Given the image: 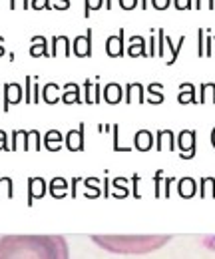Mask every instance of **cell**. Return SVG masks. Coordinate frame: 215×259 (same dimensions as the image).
I'll use <instances>...</instances> for the list:
<instances>
[{
    "instance_id": "obj_26",
    "label": "cell",
    "mask_w": 215,
    "mask_h": 259,
    "mask_svg": "<svg viewBox=\"0 0 215 259\" xmlns=\"http://www.w3.org/2000/svg\"><path fill=\"white\" fill-rule=\"evenodd\" d=\"M106 4V0H84V18H90L94 10H100Z\"/></svg>"
},
{
    "instance_id": "obj_22",
    "label": "cell",
    "mask_w": 215,
    "mask_h": 259,
    "mask_svg": "<svg viewBox=\"0 0 215 259\" xmlns=\"http://www.w3.org/2000/svg\"><path fill=\"white\" fill-rule=\"evenodd\" d=\"M178 190H180V194L184 195V197H191V195L195 194V190H197V184L191 178H182L180 184H178Z\"/></svg>"
},
{
    "instance_id": "obj_21",
    "label": "cell",
    "mask_w": 215,
    "mask_h": 259,
    "mask_svg": "<svg viewBox=\"0 0 215 259\" xmlns=\"http://www.w3.org/2000/svg\"><path fill=\"white\" fill-rule=\"evenodd\" d=\"M28 188H30V203L32 199H34V195L36 197H42L44 192H46V184H44L42 178H30L28 180Z\"/></svg>"
},
{
    "instance_id": "obj_16",
    "label": "cell",
    "mask_w": 215,
    "mask_h": 259,
    "mask_svg": "<svg viewBox=\"0 0 215 259\" xmlns=\"http://www.w3.org/2000/svg\"><path fill=\"white\" fill-rule=\"evenodd\" d=\"M62 102L64 104H80L82 102V98H80V86L74 84V82L66 84L62 88Z\"/></svg>"
},
{
    "instance_id": "obj_29",
    "label": "cell",
    "mask_w": 215,
    "mask_h": 259,
    "mask_svg": "<svg viewBox=\"0 0 215 259\" xmlns=\"http://www.w3.org/2000/svg\"><path fill=\"white\" fill-rule=\"evenodd\" d=\"M157 54V30H152L150 36V48H148V56H155Z\"/></svg>"
},
{
    "instance_id": "obj_12",
    "label": "cell",
    "mask_w": 215,
    "mask_h": 259,
    "mask_svg": "<svg viewBox=\"0 0 215 259\" xmlns=\"http://www.w3.org/2000/svg\"><path fill=\"white\" fill-rule=\"evenodd\" d=\"M134 146H136L140 152H150L152 146H154V136H152V132L140 130V132L134 136Z\"/></svg>"
},
{
    "instance_id": "obj_17",
    "label": "cell",
    "mask_w": 215,
    "mask_h": 259,
    "mask_svg": "<svg viewBox=\"0 0 215 259\" xmlns=\"http://www.w3.org/2000/svg\"><path fill=\"white\" fill-rule=\"evenodd\" d=\"M102 96H104V100H106L108 104H118V102L123 98L122 86L112 82V84H108V86L104 88V94H102Z\"/></svg>"
},
{
    "instance_id": "obj_39",
    "label": "cell",
    "mask_w": 215,
    "mask_h": 259,
    "mask_svg": "<svg viewBox=\"0 0 215 259\" xmlns=\"http://www.w3.org/2000/svg\"><path fill=\"white\" fill-rule=\"evenodd\" d=\"M0 56H4V38L0 36Z\"/></svg>"
},
{
    "instance_id": "obj_42",
    "label": "cell",
    "mask_w": 215,
    "mask_h": 259,
    "mask_svg": "<svg viewBox=\"0 0 215 259\" xmlns=\"http://www.w3.org/2000/svg\"><path fill=\"white\" fill-rule=\"evenodd\" d=\"M213 56H215V34H213Z\"/></svg>"
},
{
    "instance_id": "obj_7",
    "label": "cell",
    "mask_w": 215,
    "mask_h": 259,
    "mask_svg": "<svg viewBox=\"0 0 215 259\" xmlns=\"http://www.w3.org/2000/svg\"><path fill=\"white\" fill-rule=\"evenodd\" d=\"M184 40H185V36H182V38H180V44L176 46V44L171 42V38L165 34V38H163V46H165L163 58H165V64H174V62L178 60V54H180V50H182V46H184Z\"/></svg>"
},
{
    "instance_id": "obj_10",
    "label": "cell",
    "mask_w": 215,
    "mask_h": 259,
    "mask_svg": "<svg viewBox=\"0 0 215 259\" xmlns=\"http://www.w3.org/2000/svg\"><path fill=\"white\" fill-rule=\"evenodd\" d=\"M127 56H148V50H146V40L144 36H132L130 42H127V48H125Z\"/></svg>"
},
{
    "instance_id": "obj_28",
    "label": "cell",
    "mask_w": 215,
    "mask_h": 259,
    "mask_svg": "<svg viewBox=\"0 0 215 259\" xmlns=\"http://www.w3.org/2000/svg\"><path fill=\"white\" fill-rule=\"evenodd\" d=\"M30 8H34V10H52V0H30Z\"/></svg>"
},
{
    "instance_id": "obj_36",
    "label": "cell",
    "mask_w": 215,
    "mask_h": 259,
    "mask_svg": "<svg viewBox=\"0 0 215 259\" xmlns=\"http://www.w3.org/2000/svg\"><path fill=\"white\" fill-rule=\"evenodd\" d=\"M52 6L56 10H68L70 8V0H52Z\"/></svg>"
},
{
    "instance_id": "obj_35",
    "label": "cell",
    "mask_w": 215,
    "mask_h": 259,
    "mask_svg": "<svg viewBox=\"0 0 215 259\" xmlns=\"http://www.w3.org/2000/svg\"><path fill=\"white\" fill-rule=\"evenodd\" d=\"M215 6V0H195V8L197 10H201V8H213Z\"/></svg>"
},
{
    "instance_id": "obj_19",
    "label": "cell",
    "mask_w": 215,
    "mask_h": 259,
    "mask_svg": "<svg viewBox=\"0 0 215 259\" xmlns=\"http://www.w3.org/2000/svg\"><path fill=\"white\" fill-rule=\"evenodd\" d=\"M44 102L46 104H56L58 100H62V92H60V86L58 84H54V82H50V84H46L44 86Z\"/></svg>"
},
{
    "instance_id": "obj_8",
    "label": "cell",
    "mask_w": 215,
    "mask_h": 259,
    "mask_svg": "<svg viewBox=\"0 0 215 259\" xmlns=\"http://www.w3.org/2000/svg\"><path fill=\"white\" fill-rule=\"evenodd\" d=\"M66 146L70 152H80L84 150V124L78 130H70L66 136Z\"/></svg>"
},
{
    "instance_id": "obj_33",
    "label": "cell",
    "mask_w": 215,
    "mask_h": 259,
    "mask_svg": "<svg viewBox=\"0 0 215 259\" xmlns=\"http://www.w3.org/2000/svg\"><path fill=\"white\" fill-rule=\"evenodd\" d=\"M118 4L122 10H134L140 4V0H118Z\"/></svg>"
},
{
    "instance_id": "obj_4",
    "label": "cell",
    "mask_w": 215,
    "mask_h": 259,
    "mask_svg": "<svg viewBox=\"0 0 215 259\" xmlns=\"http://www.w3.org/2000/svg\"><path fill=\"white\" fill-rule=\"evenodd\" d=\"M195 132L193 130H184L178 136V146H180V156L184 160H189L195 156Z\"/></svg>"
},
{
    "instance_id": "obj_24",
    "label": "cell",
    "mask_w": 215,
    "mask_h": 259,
    "mask_svg": "<svg viewBox=\"0 0 215 259\" xmlns=\"http://www.w3.org/2000/svg\"><path fill=\"white\" fill-rule=\"evenodd\" d=\"M201 104H207L211 102L215 104V84L213 82H203L201 84V98H199Z\"/></svg>"
},
{
    "instance_id": "obj_27",
    "label": "cell",
    "mask_w": 215,
    "mask_h": 259,
    "mask_svg": "<svg viewBox=\"0 0 215 259\" xmlns=\"http://www.w3.org/2000/svg\"><path fill=\"white\" fill-rule=\"evenodd\" d=\"M38 148H40V134L36 130H30L26 134V150H36L38 152Z\"/></svg>"
},
{
    "instance_id": "obj_40",
    "label": "cell",
    "mask_w": 215,
    "mask_h": 259,
    "mask_svg": "<svg viewBox=\"0 0 215 259\" xmlns=\"http://www.w3.org/2000/svg\"><path fill=\"white\" fill-rule=\"evenodd\" d=\"M140 4H142V8H146V10H148V0H140Z\"/></svg>"
},
{
    "instance_id": "obj_41",
    "label": "cell",
    "mask_w": 215,
    "mask_h": 259,
    "mask_svg": "<svg viewBox=\"0 0 215 259\" xmlns=\"http://www.w3.org/2000/svg\"><path fill=\"white\" fill-rule=\"evenodd\" d=\"M211 144H213V148H215V128L211 130Z\"/></svg>"
},
{
    "instance_id": "obj_23",
    "label": "cell",
    "mask_w": 215,
    "mask_h": 259,
    "mask_svg": "<svg viewBox=\"0 0 215 259\" xmlns=\"http://www.w3.org/2000/svg\"><path fill=\"white\" fill-rule=\"evenodd\" d=\"M148 100L152 102V104H161L163 102V86L161 84H150L148 86Z\"/></svg>"
},
{
    "instance_id": "obj_11",
    "label": "cell",
    "mask_w": 215,
    "mask_h": 259,
    "mask_svg": "<svg viewBox=\"0 0 215 259\" xmlns=\"http://www.w3.org/2000/svg\"><path fill=\"white\" fill-rule=\"evenodd\" d=\"M72 52V42L68 36H54L52 38V56H70Z\"/></svg>"
},
{
    "instance_id": "obj_32",
    "label": "cell",
    "mask_w": 215,
    "mask_h": 259,
    "mask_svg": "<svg viewBox=\"0 0 215 259\" xmlns=\"http://www.w3.org/2000/svg\"><path fill=\"white\" fill-rule=\"evenodd\" d=\"M150 2L155 10H165V8H169V4H174V0H150Z\"/></svg>"
},
{
    "instance_id": "obj_14",
    "label": "cell",
    "mask_w": 215,
    "mask_h": 259,
    "mask_svg": "<svg viewBox=\"0 0 215 259\" xmlns=\"http://www.w3.org/2000/svg\"><path fill=\"white\" fill-rule=\"evenodd\" d=\"M30 56L32 58H48L50 52H48V40L44 36H32V46H30Z\"/></svg>"
},
{
    "instance_id": "obj_3",
    "label": "cell",
    "mask_w": 215,
    "mask_h": 259,
    "mask_svg": "<svg viewBox=\"0 0 215 259\" xmlns=\"http://www.w3.org/2000/svg\"><path fill=\"white\" fill-rule=\"evenodd\" d=\"M72 52L78 58H90L92 56V28H88L86 34H80L72 42Z\"/></svg>"
},
{
    "instance_id": "obj_37",
    "label": "cell",
    "mask_w": 215,
    "mask_h": 259,
    "mask_svg": "<svg viewBox=\"0 0 215 259\" xmlns=\"http://www.w3.org/2000/svg\"><path fill=\"white\" fill-rule=\"evenodd\" d=\"M6 140H8L6 132H2V130H0V150H4V152H6V150H10V148H8V144H6Z\"/></svg>"
},
{
    "instance_id": "obj_30",
    "label": "cell",
    "mask_w": 215,
    "mask_h": 259,
    "mask_svg": "<svg viewBox=\"0 0 215 259\" xmlns=\"http://www.w3.org/2000/svg\"><path fill=\"white\" fill-rule=\"evenodd\" d=\"M28 10L30 8V0H10V10Z\"/></svg>"
},
{
    "instance_id": "obj_34",
    "label": "cell",
    "mask_w": 215,
    "mask_h": 259,
    "mask_svg": "<svg viewBox=\"0 0 215 259\" xmlns=\"http://www.w3.org/2000/svg\"><path fill=\"white\" fill-rule=\"evenodd\" d=\"M38 100H40V88H38V76H36L32 84V104H38Z\"/></svg>"
},
{
    "instance_id": "obj_5",
    "label": "cell",
    "mask_w": 215,
    "mask_h": 259,
    "mask_svg": "<svg viewBox=\"0 0 215 259\" xmlns=\"http://www.w3.org/2000/svg\"><path fill=\"white\" fill-rule=\"evenodd\" d=\"M123 34H125V30H123V28H120V32L112 34V36L106 40V52H108V56H112V58H120V56H123V54H125Z\"/></svg>"
},
{
    "instance_id": "obj_31",
    "label": "cell",
    "mask_w": 215,
    "mask_h": 259,
    "mask_svg": "<svg viewBox=\"0 0 215 259\" xmlns=\"http://www.w3.org/2000/svg\"><path fill=\"white\" fill-rule=\"evenodd\" d=\"M174 6L178 10H191L193 8V0H174Z\"/></svg>"
},
{
    "instance_id": "obj_20",
    "label": "cell",
    "mask_w": 215,
    "mask_h": 259,
    "mask_svg": "<svg viewBox=\"0 0 215 259\" xmlns=\"http://www.w3.org/2000/svg\"><path fill=\"white\" fill-rule=\"evenodd\" d=\"M178 100L180 104H189V102H195V86L185 82L180 86V94H178Z\"/></svg>"
},
{
    "instance_id": "obj_13",
    "label": "cell",
    "mask_w": 215,
    "mask_h": 259,
    "mask_svg": "<svg viewBox=\"0 0 215 259\" xmlns=\"http://www.w3.org/2000/svg\"><path fill=\"white\" fill-rule=\"evenodd\" d=\"M176 144H178V140H176L171 130H159L157 132V150L159 152H163V150L169 152V150L176 148Z\"/></svg>"
},
{
    "instance_id": "obj_15",
    "label": "cell",
    "mask_w": 215,
    "mask_h": 259,
    "mask_svg": "<svg viewBox=\"0 0 215 259\" xmlns=\"http://www.w3.org/2000/svg\"><path fill=\"white\" fill-rule=\"evenodd\" d=\"M125 102H127V104H132V102L144 104V102H146L144 86H142L140 82H134V84H127V86H125Z\"/></svg>"
},
{
    "instance_id": "obj_25",
    "label": "cell",
    "mask_w": 215,
    "mask_h": 259,
    "mask_svg": "<svg viewBox=\"0 0 215 259\" xmlns=\"http://www.w3.org/2000/svg\"><path fill=\"white\" fill-rule=\"evenodd\" d=\"M66 190H68V182L64 180V178H54L52 180V184H50V192L54 195H64L66 194Z\"/></svg>"
},
{
    "instance_id": "obj_6",
    "label": "cell",
    "mask_w": 215,
    "mask_h": 259,
    "mask_svg": "<svg viewBox=\"0 0 215 259\" xmlns=\"http://www.w3.org/2000/svg\"><path fill=\"white\" fill-rule=\"evenodd\" d=\"M22 98H24V94H22L20 84H16V82L6 84V86H4V112H8V108H10L12 104H20Z\"/></svg>"
},
{
    "instance_id": "obj_9",
    "label": "cell",
    "mask_w": 215,
    "mask_h": 259,
    "mask_svg": "<svg viewBox=\"0 0 215 259\" xmlns=\"http://www.w3.org/2000/svg\"><path fill=\"white\" fill-rule=\"evenodd\" d=\"M84 102L86 104L100 102V76H96L94 80H86L84 82Z\"/></svg>"
},
{
    "instance_id": "obj_18",
    "label": "cell",
    "mask_w": 215,
    "mask_h": 259,
    "mask_svg": "<svg viewBox=\"0 0 215 259\" xmlns=\"http://www.w3.org/2000/svg\"><path fill=\"white\" fill-rule=\"evenodd\" d=\"M62 134L58 130H50L46 136H44V146H46V150L48 152H58L62 148Z\"/></svg>"
},
{
    "instance_id": "obj_38",
    "label": "cell",
    "mask_w": 215,
    "mask_h": 259,
    "mask_svg": "<svg viewBox=\"0 0 215 259\" xmlns=\"http://www.w3.org/2000/svg\"><path fill=\"white\" fill-rule=\"evenodd\" d=\"M104 6H106L108 10H112V8H114V0H106V4H104Z\"/></svg>"
},
{
    "instance_id": "obj_2",
    "label": "cell",
    "mask_w": 215,
    "mask_h": 259,
    "mask_svg": "<svg viewBox=\"0 0 215 259\" xmlns=\"http://www.w3.org/2000/svg\"><path fill=\"white\" fill-rule=\"evenodd\" d=\"M92 241L110 253H152L171 241V235H92Z\"/></svg>"
},
{
    "instance_id": "obj_1",
    "label": "cell",
    "mask_w": 215,
    "mask_h": 259,
    "mask_svg": "<svg viewBox=\"0 0 215 259\" xmlns=\"http://www.w3.org/2000/svg\"><path fill=\"white\" fill-rule=\"evenodd\" d=\"M0 259H70L62 235H2Z\"/></svg>"
}]
</instances>
